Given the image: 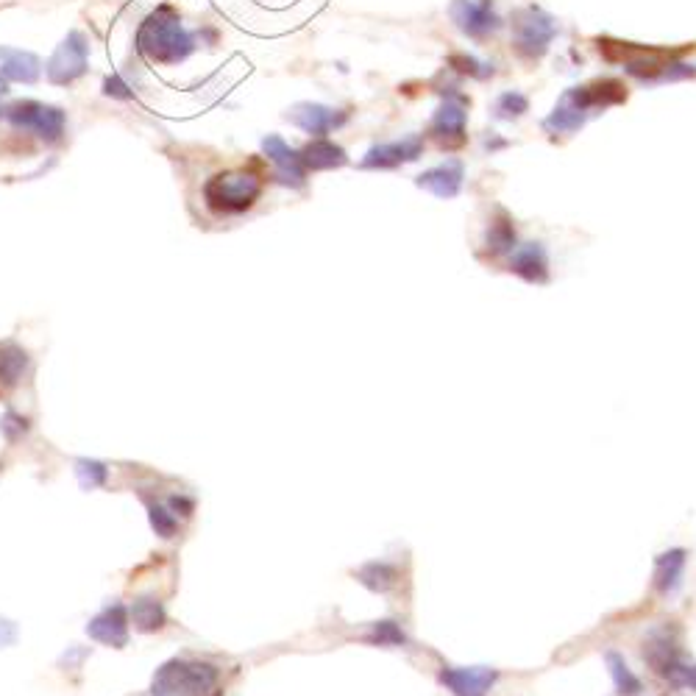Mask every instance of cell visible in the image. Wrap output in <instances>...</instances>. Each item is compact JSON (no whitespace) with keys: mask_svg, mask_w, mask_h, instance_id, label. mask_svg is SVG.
I'll list each match as a JSON object with an SVG mask.
<instances>
[{"mask_svg":"<svg viewBox=\"0 0 696 696\" xmlns=\"http://www.w3.org/2000/svg\"><path fill=\"white\" fill-rule=\"evenodd\" d=\"M76 479L81 490H98L109 485V465L104 460H92V457H78L73 463Z\"/></svg>","mask_w":696,"mask_h":696,"instance_id":"20","label":"cell"},{"mask_svg":"<svg viewBox=\"0 0 696 696\" xmlns=\"http://www.w3.org/2000/svg\"><path fill=\"white\" fill-rule=\"evenodd\" d=\"M6 120L14 129L28 131L37 140L56 145L65 140L67 134V112L59 106L42 104V101H14L12 106L3 109Z\"/></svg>","mask_w":696,"mask_h":696,"instance_id":"5","label":"cell"},{"mask_svg":"<svg viewBox=\"0 0 696 696\" xmlns=\"http://www.w3.org/2000/svg\"><path fill=\"white\" fill-rule=\"evenodd\" d=\"M104 95L106 98H117V101H129V98L137 95V87L123 73H115V76H109L104 81Z\"/></svg>","mask_w":696,"mask_h":696,"instance_id":"23","label":"cell"},{"mask_svg":"<svg viewBox=\"0 0 696 696\" xmlns=\"http://www.w3.org/2000/svg\"><path fill=\"white\" fill-rule=\"evenodd\" d=\"M17 635H20V632H17V624L0 616V649L17 644Z\"/></svg>","mask_w":696,"mask_h":696,"instance_id":"25","label":"cell"},{"mask_svg":"<svg viewBox=\"0 0 696 696\" xmlns=\"http://www.w3.org/2000/svg\"><path fill=\"white\" fill-rule=\"evenodd\" d=\"M31 368V354L14 340L0 343V396L12 393L14 387L23 382V376Z\"/></svg>","mask_w":696,"mask_h":696,"instance_id":"13","label":"cell"},{"mask_svg":"<svg viewBox=\"0 0 696 696\" xmlns=\"http://www.w3.org/2000/svg\"><path fill=\"white\" fill-rule=\"evenodd\" d=\"M688 549L685 546H669L652 560V593L660 599H674L685 588L688 574Z\"/></svg>","mask_w":696,"mask_h":696,"instance_id":"9","label":"cell"},{"mask_svg":"<svg viewBox=\"0 0 696 696\" xmlns=\"http://www.w3.org/2000/svg\"><path fill=\"white\" fill-rule=\"evenodd\" d=\"M137 48L156 65H179L195 51V34L181 23V14L173 6H159L142 20L137 31Z\"/></svg>","mask_w":696,"mask_h":696,"instance_id":"2","label":"cell"},{"mask_svg":"<svg viewBox=\"0 0 696 696\" xmlns=\"http://www.w3.org/2000/svg\"><path fill=\"white\" fill-rule=\"evenodd\" d=\"M165 504L170 507V513L179 518H190L195 513V499L193 496H187V493H170L168 499H165Z\"/></svg>","mask_w":696,"mask_h":696,"instance_id":"24","label":"cell"},{"mask_svg":"<svg viewBox=\"0 0 696 696\" xmlns=\"http://www.w3.org/2000/svg\"><path fill=\"white\" fill-rule=\"evenodd\" d=\"M301 162L310 165V168H332V165H340V162H343V154H340V148L329 145V142H315V145H310V148L304 151Z\"/></svg>","mask_w":696,"mask_h":696,"instance_id":"21","label":"cell"},{"mask_svg":"<svg viewBox=\"0 0 696 696\" xmlns=\"http://www.w3.org/2000/svg\"><path fill=\"white\" fill-rule=\"evenodd\" d=\"M502 671L493 666H452L443 663L438 669V685L452 696H490L499 685Z\"/></svg>","mask_w":696,"mask_h":696,"instance_id":"7","label":"cell"},{"mask_svg":"<svg viewBox=\"0 0 696 696\" xmlns=\"http://www.w3.org/2000/svg\"><path fill=\"white\" fill-rule=\"evenodd\" d=\"M351 577L360 582L365 591L376 593V596H390L401 585V566L379 557V560H368L360 568H354Z\"/></svg>","mask_w":696,"mask_h":696,"instance_id":"10","label":"cell"},{"mask_svg":"<svg viewBox=\"0 0 696 696\" xmlns=\"http://www.w3.org/2000/svg\"><path fill=\"white\" fill-rule=\"evenodd\" d=\"M507 268L529 284L549 282V257H546L541 243H527L521 248H513Z\"/></svg>","mask_w":696,"mask_h":696,"instance_id":"11","label":"cell"},{"mask_svg":"<svg viewBox=\"0 0 696 696\" xmlns=\"http://www.w3.org/2000/svg\"><path fill=\"white\" fill-rule=\"evenodd\" d=\"M641 658L646 669L674 691L696 694V660L683 649V635L674 621H663L646 632L641 641Z\"/></svg>","mask_w":696,"mask_h":696,"instance_id":"1","label":"cell"},{"mask_svg":"<svg viewBox=\"0 0 696 696\" xmlns=\"http://www.w3.org/2000/svg\"><path fill=\"white\" fill-rule=\"evenodd\" d=\"M142 496V504H145V513H148V524L154 529V535H159L162 541H170L181 532V518L170 513V507L165 504V499H156V496Z\"/></svg>","mask_w":696,"mask_h":696,"instance_id":"18","label":"cell"},{"mask_svg":"<svg viewBox=\"0 0 696 696\" xmlns=\"http://www.w3.org/2000/svg\"><path fill=\"white\" fill-rule=\"evenodd\" d=\"M262 148H265L268 159L276 165L279 181H284V184H296V187L298 184H304V162H301V156H298L282 137H268V140L262 142Z\"/></svg>","mask_w":696,"mask_h":696,"instance_id":"16","label":"cell"},{"mask_svg":"<svg viewBox=\"0 0 696 696\" xmlns=\"http://www.w3.org/2000/svg\"><path fill=\"white\" fill-rule=\"evenodd\" d=\"M28 432H31V421L26 415H20L17 410H6L0 415V435L6 438V443H20L28 438Z\"/></svg>","mask_w":696,"mask_h":696,"instance_id":"22","label":"cell"},{"mask_svg":"<svg viewBox=\"0 0 696 696\" xmlns=\"http://www.w3.org/2000/svg\"><path fill=\"white\" fill-rule=\"evenodd\" d=\"M220 669L207 658H170L154 671L151 696H218Z\"/></svg>","mask_w":696,"mask_h":696,"instance_id":"3","label":"cell"},{"mask_svg":"<svg viewBox=\"0 0 696 696\" xmlns=\"http://www.w3.org/2000/svg\"><path fill=\"white\" fill-rule=\"evenodd\" d=\"M90 39L81 31H70L62 45L53 51V56L45 65V76L56 87H67L90 70Z\"/></svg>","mask_w":696,"mask_h":696,"instance_id":"6","label":"cell"},{"mask_svg":"<svg viewBox=\"0 0 696 696\" xmlns=\"http://www.w3.org/2000/svg\"><path fill=\"white\" fill-rule=\"evenodd\" d=\"M0 76L17 84H37L42 76V62L37 53L0 45Z\"/></svg>","mask_w":696,"mask_h":696,"instance_id":"12","label":"cell"},{"mask_svg":"<svg viewBox=\"0 0 696 696\" xmlns=\"http://www.w3.org/2000/svg\"><path fill=\"white\" fill-rule=\"evenodd\" d=\"M287 117H290L296 126H301L304 131H310V134H323V131H329V126L335 123V115H332L329 109H323V106H312V104L296 106V109H293Z\"/></svg>","mask_w":696,"mask_h":696,"instance_id":"19","label":"cell"},{"mask_svg":"<svg viewBox=\"0 0 696 696\" xmlns=\"http://www.w3.org/2000/svg\"><path fill=\"white\" fill-rule=\"evenodd\" d=\"M602 660H605V669L607 674H610V680H613V691H616V696H644L646 694V685L644 680H641V674L632 669L630 663H627V658L621 655L619 649H605L602 652Z\"/></svg>","mask_w":696,"mask_h":696,"instance_id":"14","label":"cell"},{"mask_svg":"<svg viewBox=\"0 0 696 696\" xmlns=\"http://www.w3.org/2000/svg\"><path fill=\"white\" fill-rule=\"evenodd\" d=\"M129 621L142 635H154L168 627V610L156 596H137L129 605Z\"/></svg>","mask_w":696,"mask_h":696,"instance_id":"17","label":"cell"},{"mask_svg":"<svg viewBox=\"0 0 696 696\" xmlns=\"http://www.w3.org/2000/svg\"><path fill=\"white\" fill-rule=\"evenodd\" d=\"M6 92H9V81H6V78L0 76V98H3ZM0 112H3V109H0Z\"/></svg>","mask_w":696,"mask_h":696,"instance_id":"26","label":"cell"},{"mask_svg":"<svg viewBox=\"0 0 696 696\" xmlns=\"http://www.w3.org/2000/svg\"><path fill=\"white\" fill-rule=\"evenodd\" d=\"M357 641L365 646H376V649H413V638L399 619L371 621L365 632L357 635Z\"/></svg>","mask_w":696,"mask_h":696,"instance_id":"15","label":"cell"},{"mask_svg":"<svg viewBox=\"0 0 696 696\" xmlns=\"http://www.w3.org/2000/svg\"><path fill=\"white\" fill-rule=\"evenodd\" d=\"M259 193H262V181L251 170L218 173L204 187V198H207L209 209H215L218 215H237V212L251 209Z\"/></svg>","mask_w":696,"mask_h":696,"instance_id":"4","label":"cell"},{"mask_svg":"<svg viewBox=\"0 0 696 696\" xmlns=\"http://www.w3.org/2000/svg\"><path fill=\"white\" fill-rule=\"evenodd\" d=\"M87 635L95 644L109 646V649H126L131 641V621L129 607L123 602H109L104 605L87 624Z\"/></svg>","mask_w":696,"mask_h":696,"instance_id":"8","label":"cell"}]
</instances>
